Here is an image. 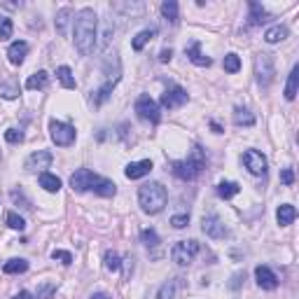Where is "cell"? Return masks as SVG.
<instances>
[{
	"instance_id": "obj_48",
	"label": "cell",
	"mask_w": 299,
	"mask_h": 299,
	"mask_svg": "<svg viewBox=\"0 0 299 299\" xmlns=\"http://www.w3.org/2000/svg\"><path fill=\"white\" fill-rule=\"evenodd\" d=\"M89 299H112L110 294H105V292H96V294H92Z\"/></svg>"
},
{
	"instance_id": "obj_4",
	"label": "cell",
	"mask_w": 299,
	"mask_h": 299,
	"mask_svg": "<svg viewBox=\"0 0 299 299\" xmlns=\"http://www.w3.org/2000/svg\"><path fill=\"white\" fill-rule=\"evenodd\" d=\"M206 166V157H203L201 147H194L192 157H187L185 162H173V175L180 180H194Z\"/></svg>"
},
{
	"instance_id": "obj_11",
	"label": "cell",
	"mask_w": 299,
	"mask_h": 299,
	"mask_svg": "<svg viewBox=\"0 0 299 299\" xmlns=\"http://www.w3.org/2000/svg\"><path fill=\"white\" fill-rule=\"evenodd\" d=\"M243 164L253 175H264V173H267V159H264V154L257 152V150L243 152Z\"/></svg>"
},
{
	"instance_id": "obj_31",
	"label": "cell",
	"mask_w": 299,
	"mask_h": 299,
	"mask_svg": "<svg viewBox=\"0 0 299 299\" xmlns=\"http://www.w3.org/2000/svg\"><path fill=\"white\" fill-rule=\"evenodd\" d=\"M238 192H241V187H238L236 183H220L218 185V197L220 199H232V197H236Z\"/></svg>"
},
{
	"instance_id": "obj_14",
	"label": "cell",
	"mask_w": 299,
	"mask_h": 299,
	"mask_svg": "<svg viewBox=\"0 0 299 299\" xmlns=\"http://www.w3.org/2000/svg\"><path fill=\"white\" fill-rule=\"evenodd\" d=\"M152 171V162L150 159H143V162H131L127 168H124V175L129 180H138V178L147 175V173Z\"/></svg>"
},
{
	"instance_id": "obj_13",
	"label": "cell",
	"mask_w": 299,
	"mask_h": 299,
	"mask_svg": "<svg viewBox=\"0 0 299 299\" xmlns=\"http://www.w3.org/2000/svg\"><path fill=\"white\" fill-rule=\"evenodd\" d=\"M255 278H257V285L262 290H276V288H278V276H276L269 267H257V269H255Z\"/></svg>"
},
{
	"instance_id": "obj_41",
	"label": "cell",
	"mask_w": 299,
	"mask_h": 299,
	"mask_svg": "<svg viewBox=\"0 0 299 299\" xmlns=\"http://www.w3.org/2000/svg\"><path fill=\"white\" fill-rule=\"evenodd\" d=\"M243 280H245V271H236L232 276V280H229V290H238L243 285Z\"/></svg>"
},
{
	"instance_id": "obj_47",
	"label": "cell",
	"mask_w": 299,
	"mask_h": 299,
	"mask_svg": "<svg viewBox=\"0 0 299 299\" xmlns=\"http://www.w3.org/2000/svg\"><path fill=\"white\" fill-rule=\"evenodd\" d=\"M171 56H173L171 49H164L162 54H159V61H162V63H168V61H171Z\"/></svg>"
},
{
	"instance_id": "obj_2",
	"label": "cell",
	"mask_w": 299,
	"mask_h": 299,
	"mask_svg": "<svg viewBox=\"0 0 299 299\" xmlns=\"http://www.w3.org/2000/svg\"><path fill=\"white\" fill-rule=\"evenodd\" d=\"M71 187L75 189V192H94V194H98V197H115V192H117L112 180L96 175V173L89 171V168H77V171L73 173Z\"/></svg>"
},
{
	"instance_id": "obj_35",
	"label": "cell",
	"mask_w": 299,
	"mask_h": 299,
	"mask_svg": "<svg viewBox=\"0 0 299 299\" xmlns=\"http://www.w3.org/2000/svg\"><path fill=\"white\" fill-rule=\"evenodd\" d=\"M222 66H224V71H227V73H238V71H241V59H238L236 54H227V56H224Z\"/></svg>"
},
{
	"instance_id": "obj_24",
	"label": "cell",
	"mask_w": 299,
	"mask_h": 299,
	"mask_svg": "<svg viewBox=\"0 0 299 299\" xmlns=\"http://www.w3.org/2000/svg\"><path fill=\"white\" fill-rule=\"evenodd\" d=\"M162 14L168 24H178V3L175 0H164L162 3Z\"/></svg>"
},
{
	"instance_id": "obj_42",
	"label": "cell",
	"mask_w": 299,
	"mask_h": 299,
	"mask_svg": "<svg viewBox=\"0 0 299 299\" xmlns=\"http://www.w3.org/2000/svg\"><path fill=\"white\" fill-rule=\"evenodd\" d=\"M51 257L59 259L61 264H73V255L68 253V250H54V253H51Z\"/></svg>"
},
{
	"instance_id": "obj_45",
	"label": "cell",
	"mask_w": 299,
	"mask_h": 299,
	"mask_svg": "<svg viewBox=\"0 0 299 299\" xmlns=\"http://www.w3.org/2000/svg\"><path fill=\"white\" fill-rule=\"evenodd\" d=\"M280 183H283V185H292L294 183V171H292V168H283V171H280Z\"/></svg>"
},
{
	"instance_id": "obj_25",
	"label": "cell",
	"mask_w": 299,
	"mask_h": 299,
	"mask_svg": "<svg viewBox=\"0 0 299 299\" xmlns=\"http://www.w3.org/2000/svg\"><path fill=\"white\" fill-rule=\"evenodd\" d=\"M40 187H45L47 192H59L61 189V180L45 171V173H40Z\"/></svg>"
},
{
	"instance_id": "obj_20",
	"label": "cell",
	"mask_w": 299,
	"mask_h": 299,
	"mask_svg": "<svg viewBox=\"0 0 299 299\" xmlns=\"http://www.w3.org/2000/svg\"><path fill=\"white\" fill-rule=\"evenodd\" d=\"M187 56H189V61H192L194 66H210V59L201 54V45H199V42H192V45H189Z\"/></svg>"
},
{
	"instance_id": "obj_15",
	"label": "cell",
	"mask_w": 299,
	"mask_h": 299,
	"mask_svg": "<svg viewBox=\"0 0 299 299\" xmlns=\"http://www.w3.org/2000/svg\"><path fill=\"white\" fill-rule=\"evenodd\" d=\"M26 54H28V45H26L24 40H16L10 45V49H7V56H10V63H14V66H21L26 59Z\"/></svg>"
},
{
	"instance_id": "obj_7",
	"label": "cell",
	"mask_w": 299,
	"mask_h": 299,
	"mask_svg": "<svg viewBox=\"0 0 299 299\" xmlns=\"http://www.w3.org/2000/svg\"><path fill=\"white\" fill-rule=\"evenodd\" d=\"M136 112H138L140 119H145V122H150V124H159V119H162L159 103L154 101V98H150L147 94H143V96L136 101Z\"/></svg>"
},
{
	"instance_id": "obj_12",
	"label": "cell",
	"mask_w": 299,
	"mask_h": 299,
	"mask_svg": "<svg viewBox=\"0 0 299 299\" xmlns=\"http://www.w3.org/2000/svg\"><path fill=\"white\" fill-rule=\"evenodd\" d=\"M51 152H47V150H38V152H33L31 157L26 159V171H40L45 173V168H49L51 164Z\"/></svg>"
},
{
	"instance_id": "obj_22",
	"label": "cell",
	"mask_w": 299,
	"mask_h": 299,
	"mask_svg": "<svg viewBox=\"0 0 299 299\" xmlns=\"http://www.w3.org/2000/svg\"><path fill=\"white\" fill-rule=\"evenodd\" d=\"M49 84V75H47L45 71H38V73H33L28 80H26V89H45V86Z\"/></svg>"
},
{
	"instance_id": "obj_21",
	"label": "cell",
	"mask_w": 299,
	"mask_h": 299,
	"mask_svg": "<svg viewBox=\"0 0 299 299\" xmlns=\"http://www.w3.org/2000/svg\"><path fill=\"white\" fill-rule=\"evenodd\" d=\"M297 86H299V68L294 66L288 75V84H285V98H288V101H294V96H297Z\"/></svg>"
},
{
	"instance_id": "obj_17",
	"label": "cell",
	"mask_w": 299,
	"mask_h": 299,
	"mask_svg": "<svg viewBox=\"0 0 299 299\" xmlns=\"http://www.w3.org/2000/svg\"><path fill=\"white\" fill-rule=\"evenodd\" d=\"M73 16H75L73 7H61V10L56 12V33L59 36H66L68 33V24H71Z\"/></svg>"
},
{
	"instance_id": "obj_23",
	"label": "cell",
	"mask_w": 299,
	"mask_h": 299,
	"mask_svg": "<svg viewBox=\"0 0 299 299\" xmlns=\"http://www.w3.org/2000/svg\"><path fill=\"white\" fill-rule=\"evenodd\" d=\"M288 38V28L285 26H271L267 33H264V40L269 42V45H276V42L285 40Z\"/></svg>"
},
{
	"instance_id": "obj_30",
	"label": "cell",
	"mask_w": 299,
	"mask_h": 299,
	"mask_svg": "<svg viewBox=\"0 0 299 299\" xmlns=\"http://www.w3.org/2000/svg\"><path fill=\"white\" fill-rule=\"evenodd\" d=\"M234 122H236L238 127H253L255 117L250 115V110H245V108H236V110H234Z\"/></svg>"
},
{
	"instance_id": "obj_44",
	"label": "cell",
	"mask_w": 299,
	"mask_h": 299,
	"mask_svg": "<svg viewBox=\"0 0 299 299\" xmlns=\"http://www.w3.org/2000/svg\"><path fill=\"white\" fill-rule=\"evenodd\" d=\"M115 7L122 12H129V14H140L143 12V5H122V3H117Z\"/></svg>"
},
{
	"instance_id": "obj_43",
	"label": "cell",
	"mask_w": 299,
	"mask_h": 299,
	"mask_svg": "<svg viewBox=\"0 0 299 299\" xmlns=\"http://www.w3.org/2000/svg\"><path fill=\"white\" fill-rule=\"evenodd\" d=\"M5 140L7 143H21V140H24V133L16 131V129H7V131H5Z\"/></svg>"
},
{
	"instance_id": "obj_10",
	"label": "cell",
	"mask_w": 299,
	"mask_h": 299,
	"mask_svg": "<svg viewBox=\"0 0 299 299\" xmlns=\"http://www.w3.org/2000/svg\"><path fill=\"white\" fill-rule=\"evenodd\" d=\"M201 229L206 236L210 238H227L229 236V229L222 224V220L215 218V215H208V218L201 220Z\"/></svg>"
},
{
	"instance_id": "obj_33",
	"label": "cell",
	"mask_w": 299,
	"mask_h": 299,
	"mask_svg": "<svg viewBox=\"0 0 299 299\" xmlns=\"http://www.w3.org/2000/svg\"><path fill=\"white\" fill-rule=\"evenodd\" d=\"M119 267H122L119 255H117L115 250H108V253H105V269H108V271H119Z\"/></svg>"
},
{
	"instance_id": "obj_19",
	"label": "cell",
	"mask_w": 299,
	"mask_h": 299,
	"mask_svg": "<svg viewBox=\"0 0 299 299\" xmlns=\"http://www.w3.org/2000/svg\"><path fill=\"white\" fill-rule=\"evenodd\" d=\"M250 16H248V21H250V26H262L264 21L269 19V14H267V10H264L262 5H259V3H250Z\"/></svg>"
},
{
	"instance_id": "obj_1",
	"label": "cell",
	"mask_w": 299,
	"mask_h": 299,
	"mask_svg": "<svg viewBox=\"0 0 299 299\" xmlns=\"http://www.w3.org/2000/svg\"><path fill=\"white\" fill-rule=\"evenodd\" d=\"M75 47L82 56L92 54L94 47H96V28H98V19H96V12L92 7H84L75 14Z\"/></svg>"
},
{
	"instance_id": "obj_40",
	"label": "cell",
	"mask_w": 299,
	"mask_h": 299,
	"mask_svg": "<svg viewBox=\"0 0 299 299\" xmlns=\"http://www.w3.org/2000/svg\"><path fill=\"white\" fill-rule=\"evenodd\" d=\"M12 201L14 203H21V206L26 208V210H33V206H31V201H28V199L24 197V194L19 192V189H14V192H12Z\"/></svg>"
},
{
	"instance_id": "obj_8",
	"label": "cell",
	"mask_w": 299,
	"mask_h": 299,
	"mask_svg": "<svg viewBox=\"0 0 299 299\" xmlns=\"http://www.w3.org/2000/svg\"><path fill=\"white\" fill-rule=\"evenodd\" d=\"M49 131H51V140L56 143L59 147H68L75 143V129L66 122H51L49 124Z\"/></svg>"
},
{
	"instance_id": "obj_26",
	"label": "cell",
	"mask_w": 299,
	"mask_h": 299,
	"mask_svg": "<svg viewBox=\"0 0 299 299\" xmlns=\"http://www.w3.org/2000/svg\"><path fill=\"white\" fill-rule=\"evenodd\" d=\"M3 271L5 274H24V271H28V262L26 259H7L3 264Z\"/></svg>"
},
{
	"instance_id": "obj_49",
	"label": "cell",
	"mask_w": 299,
	"mask_h": 299,
	"mask_svg": "<svg viewBox=\"0 0 299 299\" xmlns=\"http://www.w3.org/2000/svg\"><path fill=\"white\" fill-rule=\"evenodd\" d=\"M14 299H33V294H31V292H26V290H24V292H19Z\"/></svg>"
},
{
	"instance_id": "obj_9",
	"label": "cell",
	"mask_w": 299,
	"mask_h": 299,
	"mask_svg": "<svg viewBox=\"0 0 299 299\" xmlns=\"http://www.w3.org/2000/svg\"><path fill=\"white\" fill-rule=\"evenodd\" d=\"M187 92H185L183 86H178V84H173V86H168L166 92H164V96H162V105L164 108H180V105H185L187 103Z\"/></svg>"
},
{
	"instance_id": "obj_38",
	"label": "cell",
	"mask_w": 299,
	"mask_h": 299,
	"mask_svg": "<svg viewBox=\"0 0 299 299\" xmlns=\"http://www.w3.org/2000/svg\"><path fill=\"white\" fill-rule=\"evenodd\" d=\"M7 224H10L12 229H16V232H24V229H26L24 218H21V215H16V213H7Z\"/></svg>"
},
{
	"instance_id": "obj_46",
	"label": "cell",
	"mask_w": 299,
	"mask_h": 299,
	"mask_svg": "<svg viewBox=\"0 0 299 299\" xmlns=\"http://www.w3.org/2000/svg\"><path fill=\"white\" fill-rule=\"evenodd\" d=\"M131 271H133V257L129 255V257H124V276H131Z\"/></svg>"
},
{
	"instance_id": "obj_5",
	"label": "cell",
	"mask_w": 299,
	"mask_h": 299,
	"mask_svg": "<svg viewBox=\"0 0 299 299\" xmlns=\"http://www.w3.org/2000/svg\"><path fill=\"white\" fill-rule=\"evenodd\" d=\"M255 75H257V82L262 86H269L274 82V75H276L274 54H259L255 59Z\"/></svg>"
},
{
	"instance_id": "obj_37",
	"label": "cell",
	"mask_w": 299,
	"mask_h": 299,
	"mask_svg": "<svg viewBox=\"0 0 299 299\" xmlns=\"http://www.w3.org/2000/svg\"><path fill=\"white\" fill-rule=\"evenodd\" d=\"M0 96L3 98H16L19 96V86L14 82H5V84H0Z\"/></svg>"
},
{
	"instance_id": "obj_29",
	"label": "cell",
	"mask_w": 299,
	"mask_h": 299,
	"mask_svg": "<svg viewBox=\"0 0 299 299\" xmlns=\"http://www.w3.org/2000/svg\"><path fill=\"white\" fill-rule=\"evenodd\" d=\"M154 33H157V31H154V28H145V31H140L136 38H133L131 47H133V49H136V51H140L143 47H145L147 42H150V40H152V38H154Z\"/></svg>"
},
{
	"instance_id": "obj_36",
	"label": "cell",
	"mask_w": 299,
	"mask_h": 299,
	"mask_svg": "<svg viewBox=\"0 0 299 299\" xmlns=\"http://www.w3.org/2000/svg\"><path fill=\"white\" fill-rule=\"evenodd\" d=\"M12 31H14V24H12V19H7V16H0V40H7V38H12Z\"/></svg>"
},
{
	"instance_id": "obj_6",
	"label": "cell",
	"mask_w": 299,
	"mask_h": 299,
	"mask_svg": "<svg viewBox=\"0 0 299 299\" xmlns=\"http://www.w3.org/2000/svg\"><path fill=\"white\" fill-rule=\"evenodd\" d=\"M197 253H199L197 241H178V243L173 245V250H171V257H173V262H175L178 267H189L192 259L197 257Z\"/></svg>"
},
{
	"instance_id": "obj_3",
	"label": "cell",
	"mask_w": 299,
	"mask_h": 299,
	"mask_svg": "<svg viewBox=\"0 0 299 299\" xmlns=\"http://www.w3.org/2000/svg\"><path fill=\"white\" fill-rule=\"evenodd\" d=\"M166 199H168V194H166V187H164L162 183H147L138 189V203H140V208L150 215H157L159 210H164Z\"/></svg>"
},
{
	"instance_id": "obj_28",
	"label": "cell",
	"mask_w": 299,
	"mask_h": 299,
	"mask_svg": "<svg viewBox=\"0 0 299 299\" xmlns=\"http://www.w3.org/2000/svg\"><path fill=\"white\" fill-rule=\"evenodd\" d=\"M56 77L66 89H75V77H73V71L68 66H59L56 68Z\"/></svg>"
},
{
	"instance_id": "obj_34",
	"label": "cell",
	"mask_w": 299,
	"mask_h": 299,
	"mask_svg": "<svg viewBox=\"0 0 299 299\" xmlns=\"http://www.w3.org/2000/svg\"><path fill=\"white\" fill-rule=\"evenodd\" d=\"M175 297V280H166V283L159 288L157 299H173Z\"/></svg>"
},
{
	"instance_id": "obj_18",
	"label": "cell",
	"mask_w": 299,
	"mask_h": 299,
	"mask_svg": "<svg viewBox=\"0 0 299 299\" xmlns=\"http://www.w3.org/2000/svg\"><path fill=\"white\" fill-rule=\"evenodd\" d=\"M294 218H297V208L290 206V203H283V206H278V210H276V220H278L280 227H288V224H292Z\"/></svg>"
},
{
	"instance_id": "obj_32",
	"label": "cell",
	"mask_w": 299,
	"mask_h": 299,
	"mask_svg": "<svg viewBox=\"0 0 299 299\" xmlns=\"http://www.w3.org/2000/svg\"><path fill=\"white\" fill-rule=\"evenodd\" d=\"M140 238H143V243H145L147 248H157V245L162 243L154 229H143V232H140Z\"/></svg>"
},
{
	"instance_id": "obj_39",
	"label": "cell",
	"mask_w": 299,
	"mask_h": 299,
	"mask_svg": "<svg viewBox=\"0 0 299 299\" xmlns=\"http://www.w3.org/2000/svg\"><path fill=\"white\" fill-rule=\"evenodd\" d=\"M171 224H173V227H175V229H185V227H187V224H189V215H187V213L173 215V218H171Z\"/></svg>"
},
{
	"instance_id": "obj_16",
	"label": "cell",
	"mask_w": 299,
	"mask_h": 299,
	"mask_svg": "<svg viewBox=\"0 0 299 299\" xmlns=\"http://www.w3.org/2000/svg\"><path fill=\"white\" fill-rule=\"evenodd\" d=\"M117 82H119V77H110V80H108L105 84L101 86V89H96V92H94V96H92L94 105H103V103L110 98V94H112V89H115Z\"/></svg>"
},
{
	"instance_id": "obj_27",
	"label": "cell",
	"mask_w": 299,
	"mask_h": 299,
	"mask_svg": "<svg viewBox=\"0 0 299 299\" xmlns=\"http://www.w3.org/2000/svg\"><path fill=\"white\" fill-rule=\"evenodd\" d=\"M112 33H115V21L105 19V21H103V31H101V42H98V49H108Z\"/></svg>"
}]
</instances>
